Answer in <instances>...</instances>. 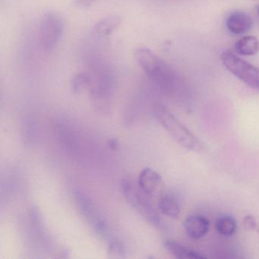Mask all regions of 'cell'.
Here are the masks:
<instances>
[{"instance_id": "6", "label": "cell", "mask_w": 259, "mask_h": 259, "mask_svg": "<svg viewBox=\"0 0 259 259\" xmlns=\"http://www.w3.org/2000/svg\"><path fill=\"white\" fill-rule=\"evenodd\" d=\"M221 58L227 70L247 85L259 91L258 68L247 63L230 51L223 53Z\"/></svg>"}, {"instance_id": "12", "label": "cell", "mask_w": 259, "mask_h": 259, "mask_svg": "<svg viewBox=\"0 0 259 259\" xmlns=\"http://www.w3.org/2000/svg\"><path fill=\"white\" fill-rule=\"evenodd\" d=\"M75 200L80 213L92 224L98 218L100 213L95 210L90 198L84 192L77 189L75 192Z\"/></svg>"}, {"instance_id": "3", "label": "cell", "mask_w": 259, "mask_h": 259, "mask_svg": "<svg viewBox=\"0 0 259 259\" xmlns=\"http://www.w3.org/2000/svg\"><path fill=\"white\" fill-rule=\"evenodd\" d=\"M121 186L122 193L128 202L135 207L148 222L152 225L159 227L161 224V220L151 202L152 198L145 195L139 189V186H136L128 179L122 180Z\"/></svg>"}, {"instance_id": "11", "label": "cell", "mask_w": 259, "mask_h": 259, "mask_svg": "<svg viewBox=\"0 0 259 259\" xmlns=\"http://www.w3.org/2000/svg\"><path fill=\"white\" fill-rule=\"evenodd\" d=\"M121 24V18L116 15L106 16L98 21L93 28V33L99 37L110 36Z\"/></svg>"}, {"instance_id": "4", "label": "cell", "mask_w": 259, "mask_h": 259, "mask_svg": "<svg viewBox=\"0 0 259 259\" xmlns=\"http://www.w3.org/2000/svg\"><path fill=\"white\" fill-rule=\"evenodd\" d=\"M64 31L63 18L56 12L50 11L42 17L39 26V43L47 54L54 51L60 43Z\"/></svg>"}, {"instance_id": "18", "label": "cell", "mask_w": 259, "mask_h": 259, "mask_svg": "<svg viewBox=\"0 0 259 259\" xmlns=\"http://www.w3.org/2000/svg\"><path fill=\"white\" fill-rule=\"evenodd\" d=\"M244 226L245 228L249 229V230H254L256 227V221L252 216H245L244 218Z\"/></svg>"}, {"instance_id": "15", "label": "cell", "mask_w": 259, "mask_h": 259, "mask_svg": "<svg viewBox=\"0 0 259 259\" xmlns=\"http://www.w3.org/2000/svg\"><path fill=\"white\" fill-rule=\"evenodd\" d=\"M215 227L220 235L227 237L234 234L237 228V224L233 217L224 215L218 218L215 224Z\"/></svg>"}, {"instance_id": "13", "label": "cell", "mask_w": 259, "mask_h": 259, "mask_svg": "<svg viewBox=\"0 0 259 259\" xmlns=\"http://www.w3.org/2000/svg\"><path fill=\"white\" fill-rule=\"evenodd\" d=\"M158 208L165 216L177 218L180 214V204L178 199L171 194L162 195L158 201Z\"/></svg>"}, {"instance_id": "7", "label": "cell", "mask_w": 259, "mask_h": 259, "mask_svg": "<svg viewBox=\"0 0 259 259\" xmlns=\"http://www.w3.org/2000/svg\"><path fill=\"white\" fill-rule=\"evenodd\" d=\"M138 186L142 192L150 198H157L162 195L163 179L157 171L151 168H145L139 174Z\"/></svg>"}, {"instance_id": "16", "label": "cell", "mask_w": 259, "mask_h": 259, "mask_svg": "<svg viewBox=\"0 0 259 259\" xmlns=\"http://www.w3.org/2000/svg\"><path fill=\"white\" fill-rule=\"evenodd\" d=\"M91 83V74L81 72L74 76L71 81V89L75 95H80L86 89H89Z\"/></svg>"}, {"instance_id": "14", "label": "cell", "mask_w": 259, "mask_h": 259, "mask_svg": "<svg viewBox=\"0 0 259 259\" xmlns=\"http://www.w3.org/2000/svg\"><path fill=\"white\" fill-rule=\"evenodd\" d=\"M234 48L239 55H256L259 52V40L254 36H245L236 41Z\"/></svg>"}, {"instance_id": "19", "label": "cell", "mask_w": 259, "mask_h": 259, "mask_svg": "<svg viewBox=\"0 0 259 259\" xmlns=\"http://www.w3.org/2000/svg\"><path fill=\"white\" fill-rule=\"evenodd\" d=\"M107 145H108L109 148L112 150V151H117L120 148V143H119V140L116 139H112L108 140L107 142Z\"/></svg>"}, {"instance_id": "5", "label": "cell", "mask_w": 259, "mask_h": 259, "mask_svg": "<svg viewBox=\"0 0 259 259\" xmlns=\"http://www.w3.org/2000/svg\"><path fill=\"white\" fill-rule=\"evenodd\" d=\"M89 89L95 107L102 113L109 112L113 90L111 75L104 70L98 71L95 75L91 74Z\"/></svg>"}, {"instance_id": "9", "label": "cell", "mask_w": 259, "mask_h": 259, "mask_svg": "<svg viewBox=\"0 0 259 259\" xmlns=\"http://www.w3.org/2000/svg\"><path fill=\"white\" fill-rule=\"evenodd\" d=\"M227 29L233 34L239 35L248 32L253 26V20L249 15L242 12H235L227 19Z\"/></svg>"}, {"instance_id": "1", "label": "cell", "mask_w": 259, "mask_h": 259, "mask_svg": "<svg viewBox=\"0 0 259 259\" xmlns=\"http://www.w3.org/2000/svg\"><path fill=\"white\" fill-rule=\"evenodd\" d=\"M139 67L160 89L166 92L177 90L179 78L177 72L161 58L147 48H139L135 52Z\"/></svg>"}, {"instance_id": "2", "label": "cell", "mask_w": 259, "mask_h": 259, "mask_svg": "<svg viewBox=\"0 0 259 259\" xmlns=\"http://www.w3.org/2000/svg\"><path fill=\"white\" fill-rule=\"evenodd\" d=\"M154 116L179 145L188 150L197 149L199 143L193 133L166 108L161 106L156 107Z\"/></svg>"}, {"instance_id": "17", "label": "cell", "mask_w": 259, "mask_h": 259, "mask_svg": "<svg viewBox=\"0 0 259 259\" xmlns=\"http://www.w3.org/2000/svg\"><path fill=\"white\" fill-rule=\"evenodd\" d=\"M108 254L111 258H124L125 257V249L122 243L114 238H110L108 241Z\"/></svg>"}, {"instance_id": "21", "label": "cell", "mask_w": 259, "mask_h": 259, "mask_svg": "<svg viewBox=\"0 0 259 259\" xmlns=\"http://www.w3.org/2000/svg\"><path fill=\"white\" fill-rule=\"evenodd\" d=\"M257 13H258V16H259V5L257 6Z\"/></svg>"}, {"instance_id": "8", "label": "cell", "mask_w": 259, "mask_h": 259, "mask_svg": "<svg viewBox=\"0 0 259 259\" xmlns=\"http://www.w3.org/2000/svg\"><path fill=\"white\" fill-rule=\"evenodd\" d=\"M208 220L201 215L188 217L184 222V230L188 236L194 239L204 237L209 230Z\"/></svg>"}, {"instance_id": "20", "label": "cell", "mask_w": 259, "mask_h": 259, "mask_svg": "<svg viewBox=\"0 0 259 259\" xmlns=\"http://www.w3.org/2000/svg\"><path fill=\"white\" fill-rule=\"evenodd\" d=\"M96 0H75L78 6L82 7H89L92 6Z\"/></svg>"}, {"instance_id": "10", "label": "cell", "mask_w": 259, "mask_h": 259, "mask_svg": "<svg viewBox=\"0 0 259 259\" xmlns=\"http://www.w3.org/2000/svg\"><path fill=\"white\" fill-rule=\"evenodd\" d=\"M164 248L174 257L179 259H202L205 256L174 240H166Z\"/></svg>"}]
</instances>
